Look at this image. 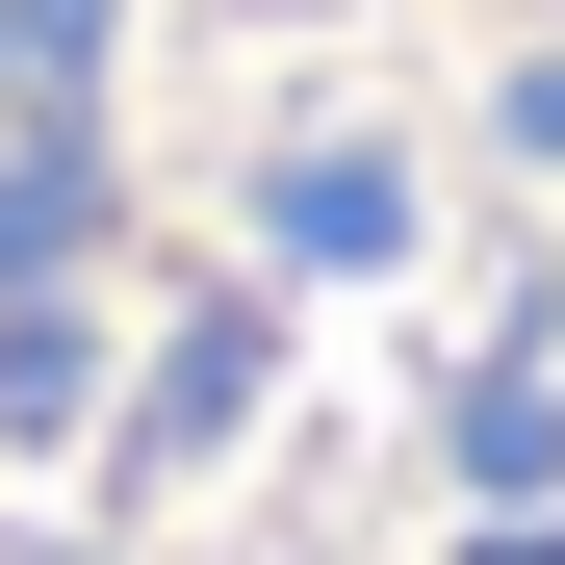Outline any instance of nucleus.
Returning a JSON list of instances; mask_svg holds the SVG:
<instances>
[{
    "label": "nucleus",
    "mask_w": 565,
    "mask_h": 565,
    "mask_svg": "<svg viewBox=\"0 0 565 565\" xmlns=\"http://www.w3.org/2000/svg\"><path fill=\"white\" fill-rule=\"evenodd\" d=\"M0 565H565V0H0Z\"/></svg>",
    "instance_id": "nucleus-1"
}]
</instances>
